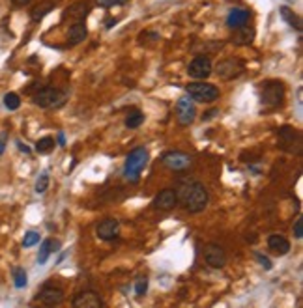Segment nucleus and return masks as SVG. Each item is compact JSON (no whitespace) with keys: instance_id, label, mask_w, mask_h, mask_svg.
Here are the masks:
<instances>
[{"instance_id":"obj_11","label":"nucleus","mask_w":303,"mask_h":308,"mask_svg":"<svg viewBox=\"0 0 303 308\" xmlns=\"http://www.w3.org/2000/svg\"><path fill=\"white\" fill-rule=\"evenodd\" d=\"M96 234L103 241H114L120 234V222L116 219H105L98 224Z\"/></svg>"},{"instance_id":"obj_15","label":"nucleus","mask_w":303,"mask_h":308,"mask_svg":"<svg viewBox=\"0 0 303 308\" xmlns=\"http://www.w3.org/2000/svg\"><path fill=\"white\" fill-rule=\"evenodd\" d=\"M268 248L275 254V256H284L290 252V241L281 234H272L268 237Z\"/></svg>"},{"instance_id":"obj_8","label":"nucleus","mask_w":303,"mask_h":308,"mask_svg":"<svg viewBox=\"0 0 303 308\" xmlns=\"http://www.w3.org/2000/svg\"><path fill=\"white\" fill-rule=\"evenodd\" d=\"M161 161L167 168L174 170V172H184V170L191 168V164H193V157L184 151H167Z\"/></svg>"},{"instance_id":"obj_18","label":"nucleus","mask_w":303,"mask_h":308,"mask_svg":"<svg viewBox=\"0 0 303 308\" xmlns=\"http://www.w3.org/2000/svg\"><path fill=\"white\" fill-rule=\"evenodd\" d=\"M253 40H255V28L249 26L247 23L234 28V36H232L234 43H238V45H251Z\"/></svg>"},{"instance_id":"obj_28","label":"nucleus","mask_w":303,"mask_h":308,"mask_svg":"<svg viewBox=\"0 0 303 308\" xmlns=\"http://www.w3.org/2000/svg\"><path fill=\"white\" fill-rule=\"evenodd\" d=\"M36 243H40V234L38 232H34V230H30V232H26L25 234V239H23V246H34Z\"/></svg>"},{"instance_id":"obj_19","label":"nucleus","mask_w":303,"mask_h":308,"mask_svg":"<svg viewBox=\"0 0 303 308\" xmlns=\"http://www.w3.org/2000/svg\"><path fill=\"white\" fill-rule=\"evenodd\" d=\"M247 21H249V11L242 10V8H234V10H230L228 17H226V26L234 30V28H238V26L245 25Z\"/></svg>"},{"instance_id":"obj_9","label":"nucleus","mask_w":303,"mask_h":308,"mask_svg":"<svg viewBox=\"0 0 303 308\" xmlns=\"http://www.w3.org/2000/svg\"><path fill=\"white\" fill-rule=\"evenodd\" d=\"M211 71H213V66H211V60L208 56H195L187 66L189 77L197 79V81H206L211 75Z\"/></svg>"},{"instance_id":"obj_33","label":"nucleus","mask_w":303,"mask_h":308,"mask_svg":"<svg viewBox=\"0 0 303 308\" xmlns=\"http://www.w3.org/2000/svg\"><path fill=\"white\" fill-rule=\"evenodd\" d=\"M17 148H19L21 151H23V153H30V151H32V149L28 148V146H26V144H23V142H21V140H17Z\"/></svg>"},{"instance_id":"obj_5","label":"nucleus","mask_w":303,"mask_h":308,"mask_svg":"<svg viewBox=\"0 0 303 308\" xmlns=\"http://www.w3.org/2000/svg\"><path fill=\"white\" fill-rule=\"evenodd\" d=\"M260 99L268 107H279L284 99V84L279 81H266L260 90Z\"/></svg>"},{"instance_id":"obj_34","label":"nucleus","mask_w":303,"mask_h":308,"mask_svg":"<svg viewBox=\"0 0 303 308\" xmlns=\"http://www.w3.org/2000/svg\"><path fill=\"white\" fill-rule=\"evenodd\" d=\"M6 151V134H0V155Z\"/></svg>"},{"instance_id":"obj_38","label":"nucleus","mask_w":303,"mask_h":308,"mask_svg":"<svg viewBox=\"0 0 303 308\" xmlns=\"http://www.w3.org/2000/svg\"><path fill=\"white\" fill-rule=\"evenodd\" d=\"M290 2H292V0H290Z\"/></svg>"},{"instance_id":"obj_30","label":"nucleus","mask_w":303,"mask_h":308,"mask_svg":"<svg viewBox=\"0 0 303 308\" xmlns=\"http://www.w3.org/2000/svg\"><path fill=\"white\" fill-rule=\"evenodd\" d=\"M129 0H96V4L101 8H114V6H123L128 4Z\"/></svg>"},{"instance_id":"obj_21","label":"nucleus","mask_w":303,"mask_h":308,"mask_svg":"<svg viewBox=\"0 0 303 308\" xmlns=\"http://www.w3.org/2000/svg\"><path fill=\"white\" fill-rule=\"evenodd\" d=\"M279 11H281V17L287 21L288 25L292 26V28H296L298 32H301V19H299V17L296 15V13H294V11L290 10L288 6H283V8H281Z\"/></svg>"},{"instance_id":"obj_27","label":"nucleus","mask_w":303,"mask_h":308,"mask_svg":"<svg viewBox=\"0 0 303 308\" xmlns=\"http://www.w3.org/2000/svg\"><path fill=\"white\" fill-rule=\"evenodd\" d=\"M49 181H51L49 172H41L40 178H38V181H36V192L38 195H43V192L49 189Z\"/></svg>"},{"instance_id":"obj_29","label":"nucleus","mask_w":303,"mask_h":308,"mask_svg":"<svg viewBox=\"0 0 303 308\" xmlns=\"http://www.w3.org/2000/svg\"><path fill=\"white\" fill-rule=\"evenodd\" d=\"M146 290H148V278L146 277L137 278V282H135V293H137L139 297H142L144 293H146Z\"/></svg>"},{"instance_id":"obj_20","label":"nucleus","mask_w":303,"mask_h":308,"mask_svg":"<svg viewBox=\"0 0 303 308\" xmlns=\"http://www.w3.org/2000/svg\"><path fill=\"white\" fill-rule=\"evenodd\" d=\"M58 248H60V241H57V239H45V241L41 243L40 254H38V263L43 265L52 252H57Z\"/></svg>"},{"instance_id":"obj_3","label":"nucleus","mask_w":303,"mask_h":308,"mask_svg":"<svg viewBox=\"0 0 303 308\" xmlns=\"http://www.w3.org/2000/svg\"><path fill=\"white\" fill-rule=\"evenodd\" d=\"M66 93L58 90V88H41L38 90L34 95H32V101L34 105L40 108H58L66 103Z\"/></svg>"},{"instance_id":"obj_25","label":"nucleus","mask_w":303,"mask_h":308,"mask_svg":"<svg viewBox=\"0 0 303 308\" xmlns=\"http://www.w3.org/2000/svg\"><path fill=\"white\" fill-rule=\"evenodd\" d=\"M4 107L8 108V110H17V108L21 107V98L15 92H8L4 95Z\"/></svg>"},{"instance_id":"obj_6","label":"nucleus","mask_w":303,"mask_h":308,"mask_svg":"<svg viewBox=\"0 0 303 308\" xmlns=\"http://www.w3.org/2000/svg\"><path fill=\"white\" fill-rule=\"evenodd\" d=\"M195 118H197V108L193 99L189 95H184V98L178 99L176 101V120H178V123L187 127V125H191V123L195 122Z\"/></svg>"},{"instance_id":"obj_1","label":"nucleus","mask_w":303,"mask_h":308,"mask_svg":"<svg viewBox=\"0 0 303 308\" xmlns=\"http://www.w3.org/2000/svg\"><path fill=\"white\" fill-rule=\"evenodd\" d=\"M176 196H178V204H182L187 213H201L206 209L210 195L204 183L201 181H185L176 189Z\"/></svg>"},{"instance_id":"obj_32","label":"nucleus","mask_w":303,"mask_h":308,"mask_svg":"<svg viewBox=\"0 0 303 308\" xmlns=\"http://www.w3.org/2000/svg\"><path fill=\"white\" fill-rule=\"evenodd\" d=\"M255 256H257L258 263H260V265H262L264 269H266V271H270V269H272V267H273V265H272V262H270V258H268V256H262L260 252H257Z\"/></svg>"},{"instance_id":"obj_35","label":"nucleus","mask_w":303,"mask_h":308,"mask_svg":"<svg viewBox=\"0 0 303 308\" xmlns=\"http://www.w3.org/2000/svg\"><path fill=\"white\" fill-rule=\"evenodd\" d=\"M15 6H19V8H23V6H28L32 2V0H11Z\"/></svg>"},{"instance_id":"obj_16","label":"nucleus","mask_w":303,"mask_h":308,"mask_svg":"<svg viewBox=\"0 0 303 308\" xmlns=\"http://www.w3.org/2000/svg\"><path fill=\"white\" fill-rule=\"evenodd\" d=\"M86 37H88L86 23H84V21H75V23L69 26V30H67V41H69L72 45H79V43H82Z\"/></svg>"},{"instance_id":"obj_13","label":"nucleus","mask_w":303,"mask_h":308,"mask_svg":"<svg viewBox=\"0 0 303 308\" xmlns=\"http://www.w3.org/2000/svg\"><path fill=\"white\" fill-rule=\"evenodd\" d=\"M155 209H163V211H170L174 209L178 205V196H176L174 189H163L159 190V195L154 198V204H152Z\"/></svg>"},{"instance_id":"obj_14","label":"nucleus","mask_w":303,"mask_h":308,"mask_svg":"<svg viewBox=\"0 0 303 308\" xmlns=\"http://www.w3.org/2000/svg\"><path fill=\"white\" fill-rule=\"evenodd\" d=\"M38 299L47 306H57V304L64 303V290L57 286H45L38 293Z\"/></svg>"},{"instance_id":"obj_24","label":"nucleus","mask_w":303,"mask_h":308,"mask_svg":"<svg viewBox=\"0 0 303 308\" xmlns=\"http://www.w3.org/2000/svg\"><path fill=\"white\" fill-rule=\"evenodd\" d=\"M55 10V2H47V4H41L38 6V8H34V11H32V21H41L43 17L49 13V11Z\"/></svg>"},{"instance_id":"obj_31","label":"nucleus","mask_w":303,"mask_h":308,"mask_svg":"<svg viewBox=\"0 0 303 308\" xmlns=\"http://www.w3.org/2000/svg\"><path fill=\"white\" fill-rule=\"evenodd\" d=\"M294 237H296V239H301L303 237V219L301 217L296 219V222H294Z\"/></svg>"},{"instance_id":"obj_36","label":"nucleus","mask_w":303,"mask_h":308,"mask_svg":"<svg viewBox=\"0 0 303 308\" xmlns=\"http://www.w3.org/2000/svg\"><path fill=\"white\" fill-rule=\"evenodd\" d=\"M219 110L217 108H213V110H210V112H206L204 116H202V120H210V118H213V114H217Z\"/></svg>"},{"instance_id":"obj_7","label":"nucleus","mask_w":303,"mask_h":308,"mask_svg":"<svg viewBox=\"0 0 303 308\" xmlns=\"http://www.w3.org/2000/svg\"><path fill=\"white\" fill-rule=\"evenodd\" d=\"M243 71H245V66H243V62L234 60V58L223 60V62H219V64L216 66L217 77L223 79V81H232V79H238Z\"/></svg>"},{"instance_id":"obj_26","label":"nucleus","mask_w":303,"mask_h":308,"mask_svg":"<svg viewBox=\"0 0 303 308\" xmlns=\"http://www.w3.org/2000/svg\"><path fill=\"white\" fill-rule=\"evenodd\" d=\"M26 271L23 269V267H13V284H15V287H19V290H23V287L26 286Z\"/></svg>"},{"instance_id":"obj_17","label":"nucleus","mask_w":303,"mask_h":308,"mask_svg":"<svg viewBox=\"0 0 303 308\" xmlns=\"http://www.w3.org/2000/svg\"><path fill=\"white\" fill-rule=\"evenodd\" d=\"M88 13H90V4H88V2H77V4L69 6V8L64 11L62 19L66 21L72 17L73 21H84Z\"/></svg>"},{"instance_id":"obj_22","label":"nucleus","mask_w":303,"mask_h":308,"mask_svg":"<svg viewBox=\"0 0 303 308\" xmlns=\"http://www.w3.org/2000/svg\"><path fill=\"white\" fill-rule=\"evenodd\" d=\"M144 122V114L140 112L139 108H133V110H129L128 116H126V127L128 129H137L140 127Z\"/></svg>"},{"instance_id":"obj_4","label":"nucleus","mask_w":303,"mask_h":308,"mask_svg":"<svg viewBox=\"0 0 303 308\" xmlns=\"http://www.w3.org/2000/svg\"><path fill=\"white\" fill-rule=\"evenodd\" d=\"M185 92L189 95L193 101L199 103H211L219 98V88L213 86L211 82H204V81H197V82H189L185 86Z\"/></svg>"},{"instance_id":"obj_10","label":"nucleus","mask_w":303,"mask_h":308,"mask_svg":"<svg viewBox=\"0 0 303 308\" xmlns=\"http://www.w3.org/2000/svg\"><path fill=\"white\" fill-rule=\"evenodd\" d=\"M204 260L206 263L213 269H221L225 267L226 263V252L221 245H217V243H208L204 246Z\"/></svg>"},{"instance_id":"obj_12","label":"nucleus","mask_w":303,"mask_h":308,"mask_svg":"<svg viewBox=\"0 0 303 308\" xmlns=\"http://www.w3.org/2000/svg\"><path fill=\"white\" fill-rule=\"evenodd\" d=\"M73 306L75 308H101L103 301L99 297V293L88 290V292H81L73 299Z\"/></svg>"},{"instance_id":"obj_23","label":"nucleus","mask_w":303,"mask_h":308,"mask_svg":"<svg viewBox=\"0 0 303 308\" xmlns=\"http://www.w3.org/2000/svg\"><path fill=\"white\" fill-rule=\"evenodd\" d=\"M55 146H57V142H55V139L52 137H43V139H40L36 142V151L41 155H47L51 153L52 149H55Z\"/></svg>"},{"instance_id":"obj_37","label":"nucleus","mask_w":303,"mask_h":308,"mask_svg":"<svg viewBox=\"0 0 303 308\" xmlns=\"http://www.w3.org/2000/svg\"><path fill=\"white\" fill-rule=\"evenodd\" d=\"M58 142H60V146H64V144H66V139H64V133L58 134Z\"/></svg>"},{"instance_id":"obj_2","label":"nucleus","mask_w":303,"mask_h":308,"mask_svg":"<svg viewBox=\"0 0 303 308\" xmlns=\"http://www.w3.org/2000/svg\"><path fill=\"white\" fill-rule=\"evenodd\" d=\"M148 164V149L146 148H135L129 151L126 164H123V178L131 183H137L140 178V172Z\"/></svg>"}]
</instances>
